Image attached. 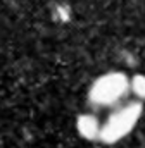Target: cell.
Instances as JSON below:
<instances>
[{"instance_id":"obj_4","label":"cell","mask_w":145,"mask_h":148,"mask_svg":"<svg viewBox=\"0 0 145 148\" xmlns=\"http://www.w3.org/2000/svg\"><path fill=\"white\" fill-rule=\"evenodd\" d=\"M130 91L138 100H145V76L144 74H135L130 79Z\"/></svg>"},{"instance_id":"obj_1","label":"cell","mask_w":145,"mask_h":148,"mask_svg":"<svg viewBox=\"0 0 145 148\" xmlns=\"http://www.w3.org/2000/svg\"><path fill=\"white\" fill-rule=\"evenodd\" d=\"M130 93V77L124 73L112 71L97 77L90 90L88 100L95 107H112Z\"/></svg>"},{"instance_id":"obj_3","label":"cell","mask_w":145,"mask_h":148,"mask_svg":"<svg viewBox=\"0 0 145 148\" xmlns=\"http://www.w3.org/2000/svg\"><path fill=\"white\" fill-rule=\"evenodd\" d=\"M76 131L85 140H99L100 136V122L92 114H81L76 119Z\"/></svg>"},{"instance_id":"obj_2","label":"cell","mask_w":145,"mask_h":148,"mask_svg":"<svg viewBox=\"0 0 145 148\" xmlns=\"http://www.w3.org/2000/svg\"><path fill=\"white\" fill-rule=\"evenodd\" d=\"M142 112H144L142 102H131L124 107H119L106 119L104 124H100L99 140L104 141L106 145L117 143L133 131V127L142 117Z\"/></svg>"}]
</instances>
